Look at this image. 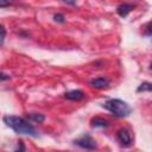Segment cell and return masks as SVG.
<instances>
[{
    "mask_svg": "<svg viewBox=\"0 0 152 152\" xmlns=\"http://www.w3.org/2000/svg\"><path fill=\"white\" fill-rule=\"evenodd\" d=\"M4 122L18 134H25V135H31V137L38 135L36 128L31 124H28V121H26L25 119H23L20 116L7 115L4 118Z\"/></svg>",
    "mask_w": 152,
    "mask_h": 152,
    "instance_id": "6da1fadb",
    "label": "cell"
},
{
    "mask_svg": "<svg viewBox=\"0 0 152 152\" xmlns=\"http://www.w3.org/2000/svg\"><path fill=\"white\" fill-rule=\"evenodd\" d=\"M103 108H106L113 115H115L118 118L128 116L132 112V108L128 106V103H126L125 101L119 100V99H110V100L106 101L103 103Z\"/></svg>",
    "mask_w": 152,
    "mask_h": 152,
    "instance_id": "7a4b0ae2",
    "label": "cell"
},
{
    "mask_svg": "<svg viewBox=\"0 0 152 152\" xmlns=\"http://www.w3.org/2000/svg\"><path fill=\"white\" fill-rule=\"evenodd\" d=\"M74 142H75V145H77L82 148H86V150H95L96 148V142L90 135H83V137L76 139Z\"/></svg>",
    "mask_w": 152,
    "mask_h": 152,
    "instance_id": "3957f363",
    "label": "cell"
},
{
    "mask_svg": "<svg viewBox=\"0 0 152 152\" xmlns=\"http://www.w3.org/2000/svg\"><path fill=\"white\" fill-rule=\"evenodd\" d=\"M116 137L121 145H124V146L131 145V134L127 128H120L116 133Z\"/></svg>",
    "mask_w": 152,
    "mask_h": 152,
    "instance_id": "277c9868",
    "label": "cell"
},
{
    "mask_svg": "<svg viewBox=\"0 0 152 152\" xmlns=\"http://www.w3.org/2000/svg\"><path fill=\"white\" fill-rule=\"evenodd\" d=\"M64 97L68 100H71V101H80L84 97V93L80 89H75V90H70V91L65 93Z\"/></svg>",
    "mask_w": 152,
    "mask_h": 152,
    "instance_id": "5b68a950",
    "label": "cell"
},
{
    "mask_svg": "<svg viewBox=\"0 0 152 152\" xmlns=\"http://www.w3.org/2000/svg\"><path fill=\"white\" fill-rule=\"evenodd\" d=\"M90 84H91L94 88L102 89V88H106V87L109 84V80L106 78V77H99V78L91 80V81H90Z\"/></svg>",
    "mask_w": 152,
    "mask_h": 152,
    "instance_id": "8992f818",
    "label": "cell"
},
{
    "mask_svg": "<svg viewBox=\"0 0 152 152\" xmlns=\"http://www.w3.org/2000/svg\"><path fill=\"white\" fill-rule=\"evenodd\" d=\"M132 10H133V5H131V4H121V5L118 6L116 12H118V14H119L120 17L124 18V17H127L128 13H129Z\"/></svg>",
    "mask_w": 152,
    "mask_h": 152,
    "instance_id": "52a82bcc",
    "label": "cell"
},
{
    "mask_svg": "<svg viewBox=\"0 0 152 152\" xmlns=\"http://www.w3.org/2000/svg\"><path fill=\"white\" fill-rule=\"evenodd\" d=\"M90 124H91V127H95V128H106V127H108V121L102 119V118H94V119H91Z\"/></svg>",
    "mask_w": 152,
    "mask_h": 152,
    "instance_id": "ba28073f",
    "label": "cell"
},
{
    "mask_svg": "<svg viewBox=\"0 0 152 152\" xmlns=\"http://www.w3.org/2000/svg\"><path fill=\"white\" fill-rule=\"evenodd\" d=\"M30 119L33 120V121L37 122V124H42V122L45 120V116H44L43 114H37V113H34V114H31V115H30Z\"/></svg>",
    "mask_w": 152,
    "mask_h": 152,
    "instance_id": "9c48e42d",
    "label": "cell"
},
{
    "mask_svg": "<svg viewBox=\"0 0 152 152\" xmlns=\"http://www.w3.org/2000/svg\"><path fill=\"white\" fill-rule=\"evenodd\" d=\"M151 89H152V87H151V83H148V82H145V83H141L140 84V87L138 88V91H151Z\"/></svg>",
    "mask_w": 152,
    "mask_h": 152,
    "instance_id": "30bf717a",
    "label": "cell"
},
{
    "mask_svg": "<svg viewBox=\"0 0 152 152\" xmlns=\"http://www.w3.org/2000/svg\"><path fill=\"white\" fill-rule=\"evenodd\" d=\"M5 36H6V30H5V27H4V26L0 24V44L4 42Z\"/></svg>",
    "mask_w": 152,
    "mask_h": 152,
    "instance_id": "8fae6325",
    "label": "cell"
},
{
    "mask_svg": "<svg viewBox=\"0 0 152 152\" xmlns=\"http://www.w3.org/2000/svg\"><path fill=\"white\" fill-rule=\"evenodd\" d=\"M55 20L58 21V23H64V17L62 14H55Z\"/></svg>",
    "mask_w": 152,
    "mask_h": 152,
    "instance_id": "7c38bea8",
    "label": "cell"
},
{
    "mask_svg": "<svg viewBox=\"0 0 152 152\" xmlns=\"http://www.w3.org/2000/svg\"><path fill=\"white\" fill-rule=\"evenodd\" d=\"M11 4V0H0V7H7Z\"/></svg>",
    "mask_w": 152,
    "mask_h": 152,
    "instance_id": "4fadbf2b",
    "label": "cell"
},
{
    "mask_svg": "<svg viewBox=\"0 0 152 152\" xmlns=\"http://www.w3.org/2000/svg\"><path fill=\"white\" fill-rule=\"evenodd\" d=\"M63 1L68 5H75L76 4V0H63Z\"/></svg>",
    "mask_w": 152,
    "mask_h": 152,
    "instance_id": "5bb4252c",
    "label": "cell"
},
{
    "mask_svg": "<svg viewBox=\"0 0 152 152\" xmlns=\"http://www.w3.org/2000/svg\"><path fill=\"white\" fill-rule=\"evenodd\" d=\"M150 26H151V24L148 23V24H147V34H148V36L151 34V30H150Z\"/></svg>",
    "mask_w": 152,
    "mask_h": 152,
    "instance_id": "9a60e30c",
    "label": "cell"
}]
</instances>
